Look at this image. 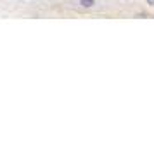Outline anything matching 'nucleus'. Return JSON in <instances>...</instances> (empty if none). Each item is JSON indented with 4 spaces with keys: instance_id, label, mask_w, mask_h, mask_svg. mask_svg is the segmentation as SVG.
<instances>
[{
    "instance_id": "nucleus-2",
    "label": "nucleus",
    "mask_w": 154,
    "mask_h": 149,
    "mask_svg": "<svg viewBox=\"0 0 154 149\" xmlns=\"http://www.w3.org/2000/svg\"><path fill=\"white\" fill-rule=\"evenodd\" d=\"M147 4H149V5H152V7H154V0H147Z\"/></svg>"
},
{
    "instance_id": "nucleus-1",
    "label": "nucleus",
    "mask_w": 154,
    "mask_h": 149,
    "mask_svg": "<svg viewBox=\"0 0 154 149\" xmlns=\"http://www.w3.org/2000/svg\"><path fill=\"white\" fill-rule=\"evenodd\" d=\"M80 4H82L83 7H92V5L95 4V0H80Z\"/></svg>"
}]
</instances>
